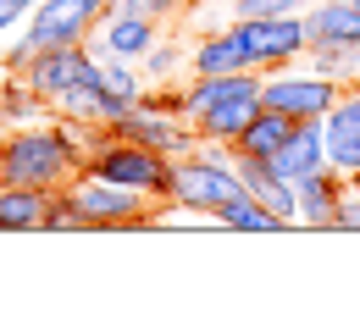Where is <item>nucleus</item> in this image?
<instances>
[{
	"instance_id": "1",
	"label": "nucleus",
	"mask_w": 360,
	"mask_h": 321,
	"mask_svg": "<svg viewBox=\"0 0 360 321\" xmlns=\"http://www.w3.org/2000/svg\"><path fill=\"white\" fill-rule=\"evenodd\" d=\"M84 166H89V150L78 144L72 122H61V117H45V122L0 133V172H6V183L67 188L84 178Z\"/></svg>"
},
{
	"instance_id": "2",
	"label": "nucleus",
	"mask_w": 360,
	"mask_h": 321,
	"mask_svg": "<svg viewBox=\"0 0 360 321\" xmlns=\"http://www.w3.org/2000/svg\"><path fill=\"white\" fill-rule=\"evenodd\" d=\"M261 111V72H217V78H188L183 84V117L194 122L200 138H233L250 128V117Z\"/></svg>"
},
{
	"instance_id": "3",
	"label": "nucleus",
	"mask_w": 360,
	"mask_h": 321,
	"mask_svg": "<svg viewBox=\"0 0 360 321\" xmlns=\"http://www.w3.org/2000/svg\"><path fill=\"white\" fill-rule=\"evenodd\" d=\"M250 188L233 166V144L222 138H200L194 155H178V178H172V199L178 205H194L205 216H222L233 199H244Z\"/></svg>"
},
{
	"instance_id": "4",
	"label": "nucleus",
	"mask_w": 360,
	"mask_h": 321,
	"mask_svg": "<svg viewBox=\"0 0 360 321\" xmlns=\"http://www.w3.org/2000/svg\"><path fill=\"white\" fill-rule=\"evenodd\" d=\"M84 172L105 178V183H122V188H144V194H155V199L167 205V199H172V178H178V161L161 155V150H150V144H134V138H111V133H105Z\"/></svg>"
},
{
	"instance_id": "5",
	"label": "nucleus",
	"mask_w": 360,
	"mask_h": 321,
	"mask_svg": "<svg viewBox=\"0 0 360 321\" xmlns=\"http://www.w3.org/2000/svg\"><path fill=\"white\" fill-rule=\"evenodd\" d=\"M72 188V199H78V211H84V228L89 232H111V228H155V211H161V199L155 194H144V188H122V183H105V178H94L84 172Z\"/></svg>"
},
{
	"instance_id": "6",
	"label": "nucleus",
	"mask_w": 360,
	"mask_h": 321,
	"mask_svg": "<svg viewBox=\"0 0 360 321\" xmlns=\"http://www.w3.org/2000/svg\"><path fill=\"white\" fill-rule=\"evenodd\" d=\"M233 28H238L244 50H250V67H255V72L294 67V61H305V50H311L305 11H277V17H233Z\"/></svg>"
},
{
	"instance_id": "7",
	"label": "nucleus",
	"mask_w": 360,
	"mask_h": 321,
	"mask_svg": "<svg viewBox=\"0 0 360 321\" xmlns=\"http://www.w3.org/2000/svg\"><path fill=\"white\" fill-rule=\"evenodd\" d=\"M338 89H344V84H333V78L311 72L305 61L277 67V72H261V105L283 111V117H294V122H321V117L333 111Z\"/></svg>"
},
{
	"instance_id": "8",
	"label": "nucleus",
	"mask_w": 360,
	"mask_h": 321,
	"mask_svg": "<svg viewBox=\"0 0 360 321\" xmlns=\"http://www.w3.org/2000/svg\"><path fill=\"white\" fill-rule=\"evenodd\" d=\"M105 133H111V138H134V144H150V150H161V155H172V161L200 150L194 122L178 117V111L150 105V100H139V105H128V111H117V117L105 122Z\"/></svg>"
},
{
	"instance_id": "9",
	"label": "nucleus",
	"mask_w": 360,
	"mask_h": 321,
	"mask_svg": "<svg viewBox=\"0 0 360 321\" xmlns=\"http://www.w3.org/2000/svg\"><path fill=\"white\" fill-rule=\"evenodd\" d=\"M84 45H89V55H128V61H144L150 50L161 45V22L144 17V11H105L100 28H94Z\"/></svg>"
},
{
	"instance_id": "10",
	"label": "nucleus",
	"mask_w": 360,
	"mask_h": 321,
	"mask_svg": "<svg viewBox=\"0 0 360 321\" xmlns=\"http://www.w3.org/2000/svg\"><path fill=\"white\" fill-rule=\"evenodd\" d=\"M327 133V166H338L344 178H360V84H344L333 111L321 117Z\"/></svg>"
},
{
	"instance_id": "11",
	"label": "nucleus",
	"mask_w": 360,
	"mask_h": 321,
	"mask_svg": "<svg viewBox=\"0 0 360 321\" xmlns=\"http://www.w3.org/2000/svg\"><path fill=\"white\" fill-rule=\"evenodd\" d=\"M50 111H56L61 122H94V128H105V122H111L117 111H128V105H122L117 94L100 84V61H94V67L78 78V84H72V89H61L56 100H50Z\"/></svg>"
},
{
	"instance_id": "12",
	"label": "nucleus",
	"mask_w": 360,
	"mask_h": 321,
	"mask_svg": "<svg viewBox=\"0 0 360 321\" xmlns=\"http://www.w3.org/2000/svg\"><path fill=\"white\" fill-rule=\"evenodd\" d=\"M89 67H94L89 45H50V50H34V61L22 67V78L45 94V100H56L61 89H72Z\"/></svg>"
},
{
	"instance_id": "13",
	"label": "nucleus",
	"mask_w": 360,
	"mask_h": 321,
	"mask_svg": "<svg viewBox=\"0 0 360 321\" xmlns=\"http://www.w3.org/2000/svg\"><path fill=\"white\" fill-rule=\"evenodd\" d=\"M344 188L349 178L338 172V166H327V172H316L300 183V228L311 232H338V205H344Z\"/></svg>"
},
{
	"instance_id": "14",
	"label": "nucleus",
	"mask_w": 360,
	"mask_h": 321,
	"mask_svg": "<svg viewBox=\"0 0 360 321\" xmlns=\"http://www.w3.org/2000/svg\"><path fill=\"white\" fill-rule=\"evenodd\" d=\"M271 172L288 178V183H305L316 172H327V133H321V122H300L288 133V144L271 155Z\"/></svg>"
},
{
	"instance_id": "15",
	"label": "nucleus",
	"mask_w": 360,
	"mask_h": 321,
	"mask_svg": "<svg viewBox=\"0 0 360 321\" xmlns=\"http://www.w3.org/2000/svg\"><path fill=\"white\" fill-rule=\"evenodd\" d=\"M244 67H250V50H244L233 22L200 34L194 50H188V78H217V72H244Z\"/></svg>"
},
{
	"instance_id": "16",
	"label": "nucleus",
	"mask_w": 360,
	"mask_h": 321,
	"mask_svg": "<svg viewBox=\"0 0 360 321\" xmlns=\"http://www.w3.org/2000/svg\"><path fill=\"white\" fill-rule=\"evenodd\" d=\"M50 188L28 183H0V232H45Z\"/></svg>"
},
{
	"instance_id": "17",
	"label": "nucleus",
	"mask_w": 360,
	"mask_h": 321,
	"mask_svg": "<svg viewBox=\"0 0 360 321\" xmlns=\"http://www.w3.org/2000/svg\"><path fill=\"white\" fill-rule=\"evenodd\" d=\"M311 45H360V11L355 0H316L305 11Z\"/></svg>"
},
{
	"instance_id": "18",
	"label": "nucleus",
	"mask_w": 360,
	"mask_h": 321,
	"mask_svg": "<svg viewBox=\"0 0 360 321\" xmlns=\"http://www.w3.org/2000/svg\"><path fill=\"white\" fill-rule=\"evenodd\" d=\"M294 128H300L294 117H283V111L261 105V111L250 117V128L233 138V150H238V155H261V161H271V155H277V150L288 144V133H294Z\"/></svg>"
},
{
	"instance_id": "19",
	"label": "nucleus",
	"mask_w": 360,
	"mask_h": 321,
	"mask_svg": "<svg viewBox=\"0 0 360 321\" xmlns=\"http://www.w3.org/2000/svg\"><path fill=\"white\" fill-rule=\"evenodd\" d=\"M45 117H56L50 111V100L22 72H6V89H0V122L6 128H28V122H45Z\"/></svg>"
},
{
	"instance_id": "20",
	"label": "nucleus",
	"mask_w": 360,
	"mask_h": 321,
	"mask_svg": "<svg viewBox=\"0 0 360 321\" xmlns=\"http://www.w3.org/2000/svg\"><path fill=\"white\" fill-rule=\"evenodd\" d=\"M100 61V84L117 94L122 105H139L144 94H150V84H144V67L139 61H128V55H94Z\"/></svg>"
},
{
	"instance_id": "21",
	"label": "nucleus",
	"mask_w": 360,
	"mask_h": 321,
	"mask_svg": "<svg viewBox=\"0 0 360 321\" xmlns=\"http://www.w3.org/2000/svg\"><path fill=\"white\" fill-rule=\"evenodd\" d=\"M305 67L333 78V84H360V45H311Z\"/></svg>"
},
{
	"instance_id": "22",
	"label": "nucleus",
	"mask_w": 360,
	"mask_h": 321,
	"mask_svg": "<svg viewBox=\"0 0 360 321\" xmlns=\"http://www.w3.org/2000/svg\"><path fill=\"white\" fill-rule=\"evenodd\" d=\"M217 228H227V232H283V216H271L255 194H244V199H233L222 216H217Z\"/></svg>"
},
{
	"instance_id": "23",
	"label": "nucleus",
	"mask_w": 360,
	"mask_h": 321,
	"mask_svg": "<svg viewBox=\"0 0 360 321\" xmlns=\"http://www.w3.org/2000/svg\"><path fill=\"white\" fill-rule=\"evenodd\" d=\"M139 67H144V84H150V89H167L178 72H188V50H183L178 39H161Z\"/></svg>"
},
{
	"instance_id": "24",
	"label": "nucleus",
	"mask_w": 360,
	"mask_h": 321,
	"mask_svg": "<svg viewBox=\"0 0 360 321\" xmlns=\"http://www.w3.org/2000/svg\"><path fill=\"white\" fill-rule=\"evenodd\" d=\"M45 232H89V228H84V211H78V199H72V188H50Z\"/></svg>"
},
{
	"instance_id": "25",
	"label": "nucleus",
	"mask_w": 360,
	"mask_h": 321,
	"mask_svg": "<svg viewBox=\"0 0 360 321\" xmlns=\"http://www.w3.org/2000/svg\"><path fill=\"white\" fill-rule=\"evenodd\" d=\"M105 11H144V17H155V22H167V17H178V11H188V0H111Z\"/></svg>"
},
{
	"instance_id": "26",
	"label": "nucleus",
	"mask_w": 360,
	"mask_h": 321,
	"mask_svg": "<svg viewBox=\"0 0 360 321\" xmlns=\"http://www.w3.org/2000/svg\"><path fill=\"white\" fill-rule=\"evenodd\" d=\"M316 0H244L233 17H277V11H311Z\"/></svg>"
},
{
	"instance_id": "27",
	"label": "nucleus",
	"mask_w": 360,
	"mask_h": 321,
	"mask_svg": "<svg viewBox=\"0 0 360 321\" xmlns=\"http://www.w3.org/2000/svg\"><path fill=\"white\" fill-rule=\"evenodd\" d=\"M338 232H360V183H355V178H349L344 205H338Z\"/></svg>"
},
{
	"instance_id": "28",
	"label": "nucleus",
	"mask_w": 360,
	"mask_h": 321,
	"mask_svg": "<svg viewBox=\"0 0 360 321\" xmlns=\"http://www.w3.org/2000/svg\"><path fill=\"white\" fill-rule=\"evenodd\" d=\"M34 6H39V0H0V34H11V28H22Z\"/></svg>"
},
{
	"instance_id": "29",
	"label": "nucleus",
	"mask_w": 360,
	"mask_h": 321,
	"mask_svg": "<svg viewBox=\"0 0 360 321\" xmlns=\"http://www.w3.org/2000/svg\"><path fill=\"white\" fill-rule=\"evenodd\" d=\"M28 61H34V45H28V39H22V34H17V39H11V45L0 50V67H6V72H22V67H28Z\"/></svg>"
},
{
	"instance_id": "30",
	"label": "nucleus",
	"mask_w": 360,
	"mask_h": 321,
	"mask_svg": "<svg viewBox=\"0 0 360 321\" xmlns=\"http://www.w3.org/2000/svg\"><path fill=\"white\" fill-rule=\"evenodd\" d=\"M194 6H211V0H188V11H194Z\"/></svg>"
},
{
	"instance_id": "31",
	"label": "nucleus",
	"mask_w": 360,
	"mask_h": 321,
	"mask_svg": "<svg viewBox=\"0 0 360 321\" xmlns=\"http://www.w3.org/2000/svg\"><path fill=\"white\" fill-rule=\"evenodd\" d=\"M227 6H233V11H238V6H244V0H227Z\"/></svg>"
},
{
	"instance_id": "32",
	"label": "nucleus",
	"mask_w": 360,
	"mask_h": 321,
	"mask_svg": "<svg viewBox=\"0 0 360 321\" xmlns=\"http://www.w3.org/2000/svg\"><path fill=\"white\" fill-rule=\"evenodd\" d=\"M0 183H6V172H0Z\"/></svg>"
},
{
	"instance_id": "33",
	"label": "nucleus",
	"mask_w": 360,
	"mask_h": 321,
	"mask_svg": "<svg viewBox=\"0 0 360 321\" xmlns=\"http://www.w3.org/2000/svg\"><path fill=\"white\" fill-rule=\"evenodd\" d=\"M355 11H360V0H355Z\"/></svg>"
},
{
	"instance_id": "34",
	"label": "nucleus",
	"mask_w": 360,
	"mask_h": 321,
	"mask_svg": "<svg viewBox=\"0 0 360 321\" xmlns=\"http://www.w3.org/2000/svg\"><path fill=\"white\" fill-rule=\"evenodd\" d=\"M355 183H360V178H355Z\"/></svg>"
}]
</instances>
